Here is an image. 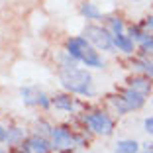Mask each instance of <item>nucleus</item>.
Instances as JSON below:
<instances>
[{"label": "nucleus", "mask_w": 153, "mask_h": 153, "mask_svg": "<svg viewBox=\"0 0 153 153\" xmlns=\"http://www.w3.org/2000/svg\"><path fill=\"white\" fill-rule=\"evenodd\" d=\"M67 51L75 59L82 61L86 67H94V69L104 67V61L100 59L98 51L90 45V41L86 39V37H71V39L67 41Z\"/></svg>", "instance_id": "f257e3e1"}, {"label": "nucleus", "mask_w": 153, "mask_h": 153, "mask_svg": "<svg viewBox=\"0 0 153 153\" xmlns=\"http://www.w3.org/2000/svg\"><path fill=\"white\" fill-rule=\"evenodd\" d=\"M61 85L76 94H90L92 92V76L82 69H71V71H63Z\"/></svg>", "instance_id": "f03ea898"}, {"label": "nucleus", "mask_w": 153, "mask_h": 153, "mask_svg": "<svg viewBox=\"0 0 153 153\" xmlns=\"http://www.w3.org/2000/svg\"><path fill=\"white\" fill-rule=\"evenodd\" d=\"M85 37L102 51H112L114 47H116V45H114L112 32L104 30V27H98V26H86L85 27Z\"/></svg>", "instance_id": "7ed1b4c3"}, {"label": "nucleus", "mask_w": 153, "mask_h": 153, "mask_svg": "<svg viewBox=\"0 0 153 153\" xmlns=\"http://www.w3.org/2000/svg\"><path fill=\"white\" fill-rule=\"evenodd\" d=\"M112 102H114V106L118 108L120 114H126V112H130V110L141 108L143 102H145V94H141V92H137V90H134V88H128L124 94L116 96Z\"/></svg>", "instance_id": "20e7f679"}, {"label": "nucleus", "mask_w": 153, "mask_h": 153, "mask_svg": "<svg viewBox=\"0 0 153 153\" xmlns=\"http://www.w3.org/2000/svg\"><path fill=\"white\" fill-rule=\"evenodd\" d=\"M85 122L94 134L112 135V131H114V122L106 112H92L88 116H85Z\"/></svg>", "instance_id": "39448f33"}, {"label": "nucleus", "mask_w": 153, "mask_h": 153, "mask_svg": "<svg viewBox=\"0 0 153 153\" xmlns=\"http://www.w3.org/2000/svg\"><path fill=\"white\" fill-rule=\"evenodd\" d=\"M75 145V137L73 134L63 126L51 128V147L53 149H69Z\"/></svg>", "instance_id": "423d86ee"}, {"label": "nucleus", "mask_w": 153, "mask_h": 153, "mask_svg": "<svg viewBox=\"0 0 153 153\" xmlns=\"http://www.w3.org/2000/svg\"><path fill=\"white\" fill-rule=\"evenodd\" d=\"M26 153H51V143L41 135H32L27 137L26 145H22Z\"/></svg>", "instance_id": "0eeeda50"}, {"label": "nucleus", "mask_w": 153, "mask_h": 153, "mask_svg": "<svg viewBox=\"0 0 153 153\" xmlns=\"http://www.w3.org/2000/svg\"><path fill=\"white\" fill-rule=\"evenodd\" d=\"M22 98L24 102L27 104V106H33V104H41L43 108H47L49 106V100H47V96L43 94V92H39L37 88H32V86H26V88H22Z\"/></svg>", "instance_id": "6e6552de"}, {"label": "nucleus", "mask_w": 153, "mask_h": 153, "mask_svg": "<svg viewBox=\"0 0 153 153\" xmlns=\"http://www.w3.org/2000/svg\"><path fill=\"white\" fill-rule=\"evenodd\" d=\"M114 36V45L124 53H134V39L124 33H112Z\"/></svg>", "instance_id": "1a4fd4ad"}, {"label": "nucleus", "mask_w": 153, "mask_h": 153, "mask_svg": "<svg viewBox=\"0 0 153 153\" xmlns=\"http://www.w3.org/2000/svg\"><path fill=\"white\" fill-rule=\"evenodd\" d=\"M130 88H134V90H137V92L147 96L149 90H151V81H149L147 76H134V79H130Z\"/></svg>", "instance_id": "9d476101"}, {"label": "nucleus", "mask_w": 153, "mask_h": 153, "mask_svg": "<svg viewBox=\"0 0 153 153\" xmlns=\"http://www.w3.org/2000/svg\"><path fill=\"white\" fill-rule=\"evenodd\" d=\"M51 104H53L55 108H59V110H67V112H71L73 106H75L73 98H71V96H67V94H57L55 98H51Z\"/></svg>", "instance_id": "9b49d317"}, {"label": "nucleus", "mask_w": 153, "mask_h": 153, "mask_svg": "<svg viewBox=\"0 0 153 153\" xmlns=\"http://www.w3.org/2000/svg\"><path fill=\"white\" fill-rule=\"evenodd\" d=\"M140 143L135 140H122L116 143V153H137Z\"/></svg>", "instance_id": "f8f14e48"}, {"label": "nucleus", "mask_w": 153, "mask_h": 153, "mask_svg": "<svg viewBox=\"0 0 153 153\" xmlns=\"http://www.w3.org/2000/svg\"><path fill=\"white\" fill-rule=\"evenodd\" d=\"M81 14L86 20H98L100 18V10L96 8L92 2H85V4L81 6Z\"/></svg>", "instance_id": "ddd939ff"}, {"label": "nucleus", "mask_w": 153, "mask_h": 153, "mask_svg": "<svg viewBox=\"0 0 153 153\" xmlns=\"http://www.w3.org/2000/svg\"><path fill=\"white\" fill-rule=\"evenodd\" d=\"M22 140H24V134H22V130H20V128H10V130L6 131V140L4 141H8L10 145L20 143Z\"/></svg>", "instance_id": "4468645a"}, {"label": "nucleus", "mask_w": 153, "mask_h": 153, "mask_svg": "<svg viewBox=\"0 0 153 153\" xmlns=\"http://www.w3.org/2000/svg\"><path fill=\"white\" fill-rule=\"evenodd\" d=\"M134 67L143 71V73H147L149 76H153V63L147 57H141V59H137V61H134Z\"/></svg>", "instance_id": "2eb2a0df"}, {"label": "nucleus", "mask_w": 153, "mask_h": 153, "mask_svg": "<svg viewBox=\"0 0 153 153\" xmlns=\"http://www.w3.org/2000/svg\"><path fill=\"white\" fill-rule=\"evenodd\" d=\"M76 61H79V59H75L71 53H69V51L63 55V57H61V65H63L65 71H71V69H75V67H76Z\"/></svg>", "instance_id": "dca6fc26"}, {"label": "nucleus", "mask_w": 153, "mask_h": 153, "mask_svg": "<svg viewBox=\"0 0 153 153\" xmlns=\"http://www.w3.org/2000/svg\"><path fill=\"white\" fill-rule=\"evenodd\" d=\"M108 24H110V30H112V33H122V32H124V22H122L120 18H116V16L108 18Z\"/></svg>", "instance_id": "f3484780"}, {"label": "nucleus", "mask_w": 153, "mask_h": 153, "mask_svg": "<svg viewBox=\"0 0 153 153\" xmlns=\"http://www.w3.org/2000/svg\"><path fill=\"white\" fill-rule=\"evenodd\" d=\"M141 51H153V36L151 33H143V37L140 39Z\"/></svg>", "instance_id": "a211bd4d"}, {"label": "nucleus", "mask_w": 153, "mask_h": 153, "mask_svg": "<svg viewBox=\"0 0 153 153\" xmlns=\"http://www.w3.org/2000/svg\"><path fill=\"white\" fill-rule=\"evenodd\" d=\"M130 37L135 39V41H140L141 37H143V32H140V27H137V26H131L130 27Z\"/></svg>", "instance_id": "6ab92c4d"}, {"label": "nucleus", "mask_w": 153, "mask_h": 153, "mask_svg": "<svg viewBox=\"0 0 153 153\" xmlns=\"http://www.w3.org/2000/svg\"><path fill=\"white\" fill-rule=\"evenodd\" d=\"M143 128H145V131H147V134H153V116L145 118V122H143Z\"/></svg>", "instance_id": "aec40b11"}, {"label": "nucleus", "mask_w": 153, "mask_h": 153, "mask_svg": "<svg viewBox=\"0 0 153 153\" xmlns=\"http://www.w3.org/2000/svg\"><path fill=\"white\" fill-rule=\"evenodd\" d=\"M145 26H147L149 30H153V16H149V18H145Z\"/></svg>", "instance_id": "412c9836"}, {"label": "nucleus", "mask_w": 153, "mask_h": 153, "mask_svg": "<svg viewBox=\"0 0 153 153\" xmlns=\"http://www.w3.org/2000/svg\"><path fill=\"white\" fill-rule=\"evenodd\" d=\"M4 140H6V130L0 126V141H4Z\"/></svg>", "instance_id": "4be33fe9"}, {"label": "nucleus", "mask_w": 153, "mask_h": 153, "mask_svg": "<svg viewBox=\"0 0 153 153\" xmlns=\"http://www.w3.org/2000/svg\"><path fill=\"white\" fill-rule=\"evenodd\" d=\"M143 153H153V149H151V151H149V149H147V151H143Z\"/></svg>", "instance_id": "5701e85b"}]
</instances>
